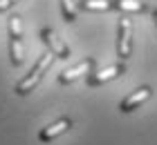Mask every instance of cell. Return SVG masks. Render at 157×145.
<instances>
[{
    "mask_svg": "<svg viewBox=\"0 0 157 145\" xmlns=\"http://www.w3.org/2000/svg\"><path fill=\"white\" fill-rule=\"evenodd\" d=\"M70 127H72V118H70V116H61V118H56L54 123H49L47 127L40 129L38 132V141L40 143H49V141L59 139L61 134H65Z\"/></svg>",
    "mask_w": 157,
    "mask_h": 145,
    "instance_id": "52a82bcc",
    "label": "cell"
},
{
    "mask_svg": "<svg viewBox=\"0 0 157 145\" xmlns=\"http://www.w3.org/2000/svg\"><path fill=\"white\" fill-rule=\"evenodd\" d=\"M54 54L52 52H47V54H43L40 58H38V63L34 65V69L27 74L25 78H20V81L13 85V92L18 94V96H27L32 89H36V85L43 81V76H45V71L52 67V60H54Z\"/></svg>",
    "mask_w": 157,
    "mask_h": 145,
    "instance_id": "6da1fadb",
    "label": "cell"
},
{
    "mask_svg": "<svg viewBox=\"0 0 157 145\" xmlns=\"http://www.w3.org/2000/svg\"><path fill=\"white\" fill-rule=\"evenodd\" d=\"M94 65L97 60L94 58H83L78 65H74L72 69H65V71H61V76H59V83L61 85H72L76 83L78 78H83V76H90V74H94Z\"/></svg>",
    "mask_w": 157,
    "mask_h": 145,
    "instance_id": "3957f363",
    "label": "cell"
},
{
    "mask_svg": "<svg viewBox=\"0 0 157 145\" xmlns=\"http://www.w3.org/2000/svg\"><path fill=\"white\" fill-rule=\"evenodd\" d=\"M40 38H43V42L47 45V49L52 52L56 58H61V60H67L70 58V47L63 42L59 36H56V31L54 29H49V27H43V31H40Z\"/></svg>",
    "mask_w": 157,
    "mask_h": 145,
    "instance_id": "8992f818",
    "label": "cell"
},
{
    "mask_svg": "<svg viewBox=\"0 0 157 145\" xmlns=\"http://www.w3.org/2000/svg\"><path fill=\"white\" fill-rule=\"evenodd\" d=\"M121 74H126V65H124V60L112 63V65H108L105 69L90 74L88 78H85V85H88V87H99V85H103V83H108V81H115V78H119Z\"/></svg>",
    "mask_w": 157,
    "mask_h": 145,
    "instance_id": "277c9868",
    "label": "cell"
},
{
    "mask_svg": "<svg viewBox=\"0 0 157 145\" xmlns=\"http://www.w3.org/2000/svg\"><path fill=\"white\" fill-rule=\"evenodd\" d=\"M81 11H115V0H78Z\"/></svg>",
    "mask_w": 157,
    "mask_h": 145,
    "instance_id": "9c48e42d",
    "label": "cell"
},
{
    "mask_svg": "<svg viewBox=\"0 0 157 145\" xmlns=\"http://www.w3.org/2000/svg\"><path fill=\"white\" fill-rule=\"evenodd\" d=\"M132 54V20L121 16L117 29V56L119 60H128Z\"/></svg>",
    "mask_w": 157,
    "mask_h": 145,
    "instance_id": "7a4b0ae2",
    "label": "cell"
},
{
    "mask_svg": "<svg viewBox=\"0 0 157 145\" xmlns=\"http://www.w3.org/2000/svg\"><path fill=\"white\" fill-rule=\"evenodd\" d=\"M9 60L13 67H20L25 60L23 52V36H9Z\"/></svg>",
    "mask_w": 157,
    "mask_h": 145,
    "instance_id": "ba28073f",
    "label": "cell"
},
{
    "mask_svg": "<svg viewBox=\"0 0 157 145\" xmlns=\"http://www.w3.org/2000/svg\"><path fill=\"white\" fill-rule=\"evenodd\" d=\"M153 20H155V25H157V9H153Z\"/></svg>",
    "mask_w": 157,
    "mask_h": 145,
    "instance_id": "4fadbf2b",
    "label": "cell"
},
{
    "mask_svg": "<svg viewBox=\"0 0 157 145\" xmlns=\"http://www.w3.org/2000/svg\"><path fill=\"white\" fill-rule=\"evenodd\" d=\"M151 96H153V87L151 85H141V87H137V89L130 94V96H126L119 103V112L121 114H130L135 110H139V107L144 105Z\"/></svg>",
    "mask_w": 157,
    "mask_h": 145,
    "instance_id": "5b68a950",
    "label": "cell"
},
{
    "mask_svg": "<svg viewBox=\"0 0 157 145\" xmlns=\"http://www.w3.org/2000/svg\"><path fill=\"white\" fill-rule=\"evenodd\" d=\"M16 2H18V0H0V13H5L9 7H13Z\"/></svg>",
    "mask_w": 157,
    "mask_h": 145,
    "instance_id": "7c38bea8",
    "label": "cell"
},
{
    "mask_svg": "<svg viewBox=\"0 0 157 145\" xmlns=\"http://www.w3.org/2000/svg\"><path fill=\"white\" fill-rule=\"evenodd\" d=\"M61 11H63V18L67 23H74L76 20V5L72 0H61Z\"/></svg>",
    "mask_w": 157,
    "mask_h": 145,
    "instance_id": "8fae6325",
    "label": "cell"
},
{
    "mask_svg": "<svg viewBox=\"0 0 157 145\" xmlns=\"http://www.w3.org/2000/svg\"><path fill=\"white\" fill-rule=\"evenodd\" d=\"M115 9L117 11H126V13H141V11H148V5L146 2H137V0H115Z\"/></svg>",
    "mask_w": 157,
    "mask_h": 145,
    "instance_id": "30bf717a",
    "label": "cell"
}]
</instances>
